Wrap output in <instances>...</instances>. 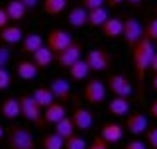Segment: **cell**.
<instances>
[{"label":"cell","instance_id":"cell-8","mask_svg":"<svg viewBox=\"0 0 157 149\" xmlns=\"http://www.w3.org/2000/svg\"><path fill=\"white\" fill-rule=\"evenodd\" d=\"M81 55H82V45H81V43H77V41H73L67 49H63L61 53H57V55H55V61H57L59 67L71 69L78 61V59H81Z\"/></svg>","mask_w":157,"mask_h":149},{"label":"cell","instance_id":"cell-37","mask_svg":"<svg viewBox=\"0 0 157 149\" xmlns=\"http://www.w3.org/2000/svg\"><path fill=\"white\" fill-rule=\"evenodd\" d=\"M20 2H22L24 6H26L28 12H33V10H36L39 4H41V0H20Z\"/></svg>","mask_w":157,"mask_h":149},{"label":"cell","instance_id":"cell-32","mask_svg":"<svg viewBox=\"0 0 157 149\" xmlns=\"http://www.w3.org/2000/svg\"><path fill=\"white\" fill-rule=\"evenodd\" d=\"M10 84H12V74H10V71L6 67L0 69V90H6Z\"/></svg>","mask_w":157,"mask_h":149},{"label":"cell","instance_id":"cell-24","mask_svg":"<svg viewBox=\"0 0 157 149\" xmlns=\"http://www.w3.org/2000/svg\"><path fill=\"white\" fill-rule=\"evenodd\" d=\"M32 96H33V100L37 102V106L43 108V110H45L47 106H51L53 102H57L55 96L51 94V90H49L47 86H39V88H36V90L32 92Z\"/></svg>","mask_w":157,"mask_h":149},{"label":"cell","instance_id":"cell-18","mask_svg":"<svg viewBox=\"0 0 157 149\" xmlns=\"http://www.w3.org/2000/svg\"><path fill=\"white\" fill-rule=\"evenodd\" d=\"M0 39H2L4 43H8V45H16V43H22V39H24V29L20 28V26H8L4 28V29H0Z\"/></svg>","mask_w":157,"mask_h":149},{"label":"cell","instance_id":"cell-22","mask_svg":"<svg viewBox=\"0 0 157 149\" xmlns=\"http://www.w3.org/2000/svg\"><path fill=\"white\" fill-rule=\"evenodd\" d=\"M4 10H6L10 22H22V20L26 18V14H28L26 6H24L20 0H10L6 6H4Z\"/></svg>","mask_w":157,"mask_h":149},{"label":"cell","instance_id":"cell-19","mask_svg":"<svg viewBox=\"0 0 157 149\" xmlns=\"http://www.w3.org/2000/svg\"><path fill=\"white\" fill-rule=\"evenodd\" d=\"M43 45H45L43 36H39V33H29V36H24V39H22V53L33 55V53H36L37 49H41Z\"/></svg>","mask_w":157,"mask_h":149},{"label":"cell","instance_id":"cell-11","mask_svg":"<svg viewBox=\"0 0 157 149\" xmlns=\"http://www.w3.org/2000/svg\"><path fill=\"white\" fill-rule=\"evenodd\" d=\"M126 130L132 133V136H141L149 130V120L140 112H134V114H128L126 118Z\"/></svg>","mask_w":157,"mask_h":149},{"label":"cell","instance_id":"cell-28","mask_svg":"<svg viewBox=\"0 0 157 149\" xmlns=\"http://www.w3.org/2000/svg\"><path fill=\"white\" fill-rule=\"evenodd\" d=\"M88 73H90V69H88L85 59H78L75 65L69 69V74H71L73 81H85V78L88 77Z\"/></svg>","mask_w":157,"mask_h":149},{"label":"cell","instance_id":"cell-10","mask_svg":"<svg viewBox=\"0 0 157 149\" xmlns=\"http://www.w3.org/2000/svg\"><path fill=\"white\" fill-rule=\"evenodd\" d=\"M71 120H73L75 130H78V132H90L92 126H94V116L86 108H75L71 114Z\"/></svg>","mask_w":157,"mask_h":149},{"label":"cell","instance_id":"cell-15","mask_svg":"<svg viewBox=\"0 0 157 149\" xmlns=\"http://www.w3.org/2000/svg\"><path fill=\"white\" fill-rule=\"evenodd\" d=\"M65 116H67L65 104L63 102H53L51 106H47L45 112H43V124H53V126H55V124L61 122Z\"/></svg>","mask_w":157,"mask_h":149},{"label":"cell","instance_id":"cell-21","mask_svg":"<svg viewBox=\"0 0 157 149\" xmlns=\"http://www.w3.org/2000/svg\"><path fill=\"white\" fill-rule=\"evenodd\" d=\"M37 73H39V69L36 67V63L28 61V59H24V61H20L16 65V74L22 81H33L37 77Z\"/></svg>","mask_w":157,"mask_h":149},{"label":"cell","instance_id":"cell-16","mask_svg":"<svg viewBox=\"0 0 157 149\" xmlns=\"http://www.w3.org/2000/svg\"><path fill=\"white\" fill-rule=\"evenodd\" d=\"M67 22L71 24L73 28H85L88 26V10L82 6H75V8H71L69 10V14H67Z\"/></svg>","mask_w":157,"mask_h":149},{"label":"cell","instance_id":"cell-46","mask_svg":"<svg viewBox=\"0 0 157 149\" xmlns=\"http://www.w3.org/2000/svg\"><path fill=\"white\" fill-rule=\"evenodd\" d=\"M155 18H157V8H155Z\"/></svg>","mask_w":157,"mask_h":149},{"label":"cell","instance_id":"cell-26","mask_svg":"<svg viewBox=\"0 0 157 149\" xmlns=\"http://www.w3.org/2000/svg\"><path fill=\"white\" fill-rule=\"evenodd\" d=\"M75 126H73V120H71V116H65L61 122H57L55 124V133L59 137H63V139H69L71 136H75Z\"/></svg>","mask_w":157,"mask_h":149},{"label":"cell","instance_id":"cell-45","mask_svg":"<svg viewBox=\"0 0 157 149\" xmlns=\"http://www.w3.org/2000/svg\"><path fill=\"white\" fill-rule=\"evenodd\" d=\"M2 137H4V128L0 126V139H2Z\"/></svg>","mask_w":157,"mask_h":149},{"label":"cell","instance_id":"cell-40","mask_svg":"<svg viewBox=\"0 0 157 149\" xmlns=\"http://www.w3.org/2000/svg\"><path fill=\"white\" fill-rule=\"evenodd\" d=\"M149 114H151V116H153L155 120H157V98H155V100L149 104Z\"/></svg>","mask_w":157,"mask_h":149},{"label":"cell","instance_id":"cell-25","mask_svg":"<svg viewBox=\"0 0 157 149\" xmlns=\"http://www.w3.org/2000/svg\"><path fill=\"white\" fill-rule=\"evenodd\" d=\"M69 6V0H41V8L47 16H59Z\"/></svg>","mask_w":157,"mask_h":149},{"label":"cell","instance_id":"cell-44","mask_svg":"<svg viewBox=\"0 0 157 149\" xmlns=\"http://www.w3.org/2000/svg\"><path fill=\"white\" fill-rule=\"evenodd\" d=\"M151 86H153V90L157 92V74H153V78H151Z\"/></svg>","mask_w":157,"mask_h":149},{"label":"cell","instance_id":"cell-27","mask_svg":"<svg viewBox=\"0 0 157 149\" xmlns=\"http://www.w3.org/2000/svg\"><path fill=\"white\" fill-rule=\"evenodd\" d=\"M108 18H110V14H108L106 6L90 10V12H88V26L90 28H102V24H104Z\"/></svg>","mask_w":157,"mask_h":149},{"label":"cell","instance_id":"cell-12","mask_svg":"<svg viewBox=\"0 0 157 149\" xmlns=\"http://www.w3.org/2000/svg\"><path fill=\"white\" fill-rule=\"evenodd\" d=\"M47 88L51 90V94L55 96L57 102H65V100H69V96H71V82L63 77H55L49 82Z\"/></svg>","mask_w":157,"mask_h":149},{"label":"cell","instance_id":"cell-1","mask_svg":"<svg viewBox=\"0 0 157 149\" xmlns=\"http://www.w3.org/2000/svg\"><path fill=\"white\" fill-rule=\"evenodd\" d=\"M153 53H155V47L149 39L141 37L140 43L132 49V59H134V69H136V77L140 82H144L145 78V73L149 71V65H151V59H153Z\"/></svg>","mask_w":157,"mask_h":149},{"label":"cell","instance_id":"cell-23","mask_svg":"<svg viewBox=\"0 0 157 149\" xmlns=\"http://www.w3.org/2000/svg\"><path fill=\"white\" fill-rule=\"evenodd\" d=\"M108 112L116 118H122L126 114H130V100L128 98H120V96H114L110 102H108Z\"/></svg>","mask_w":157,"mask_h":149},{"label":"cell","instance_id":"cell-3","mask_svg":"<svg viewBox=\"0 0 157 149\" xmlns=\"http://www.w3.org/2000/svg\"><path fill=\"white\" fill-rule=\"evenodd\" d=\"M18 100H20V108H22V116L32 124L43 126V112L37 106V102L33 100L32 94H22V96H18Z\"/></svg>","mask_w":157,"mask_h":149},{"label":"cell","instance_id":"cell-2","mask_svg":"<svg viewBox=\"0 0 157 149\" xmlns=\"http://www.w3.org/2000/svg\"><path fill=\"white\" fill-rule=\"evenodd\" d=\"M8 136V149H36V139L32 132L24 126H10L6 128Z\"/></svg>","mask_w":157,"mask_h":149},{"label":"cell","instance_id":"cell-31","mask_svg":"<svg viewBox=\"0 0 157 149\" xmlns=\"http://www.w3.org/2000/svg\"><path fill=\"white\" fill-rule=\"evenodd\" d=\"M144 37L149 39L151 43L157 41V18L149 20V22L145 24V28H144Z\"/></svg>","mask_w":157,"mask_h":149},{"label":"cell","instance_id":"cell-38","mask_svg":"<svg viewBox=\"0 0 157 149\" xmlns=\"http://www.w3.org/2000/svg\"><path fill=\"white\" fill-rule=\"evenodd\" d=\"M10 24V18H8V14H6V10L4 8H0V29H4Z\"/></svg>","mask_w":157,"mask_h":149},{"label":"cell","instance_id":"cell-36","mask_svg":"<svg viewBox=\"0 0 157 149\" xmlns=\"http://www.w3.org/2000/svg\"><path fill=\"white\" fill-rule=\"evenodd\" d=\"M86 149H108V143L102 139L100 136H98V137H94V139H92V143H88Z\"/></svg>","mask_w":157,"mask_h":149},{"label":"cell","instance_id":"cell-33","mask_svg":"<svg viewBox=\"0 0 157 149\" xmlns=\"http://www.w3.org/2000/svg\"><path fill=\"white\" fill-rule=\"evenodd\" d=\"M10 57H12V51H10L8 47H4V45H0V69H4L8 65V61H10Z\"/></svg>","mask_w":157,"mask_h":149},{"label":"cell","instance_id":"cell-20","mask_svg":"<svg viewBox=\"0 0 157 149\" xmlns=\"http://www.w3.org/2000/svg\"><path fill=\"white\" fill-rule=\"evenodd\" d=\"M32 61L36 63L37 69H47L53 61H55V53H53L47 45H43L41 49H37V51L32 55Z\"/></svg>","mask_w":157,"mask_h":149},{"label":"cell","instance_id":"cell-9","mask_svg":"<svg viewBox=\"0 0 157 149\" xmlns=\"http://www.w3.org/2000/svg\"><path fill=\"white\" fill-rule=\"evenodd\" d=\"M108 88H110V92L114 94V96H120V98H128L132 92H134V86H132V82L128 81L124 74H110V78H108Z\"/></svg>","mask_w":157,"mask_h":149},{"label":"cell","instance_id":"cell-5","mask_svg":"<svg viewBox=\"0 0 157 149\" xmlns=\"http://www.w3.org/2000/svg\"><path fill=\"white\" fill-rule=\"evenodd\" d=\"M73 43V36L67 32V29H61V28H55L47 33V47L51 49L53 53H61L63 49H67L69 45Z\"/></svg>","mask_w":157,"mask_h":149},{"label":"cell","instance_id":"cell-30","mask_svg":"<svg viewBox=\"0 0 157 149\" xmlns=\"http://www.w3.org/2000/svg\"><path fill=\"white\" fill-rule=\"evenodd\" d=\"M88 147V143L85 137H81V136H71L69 139H65V149H86Z\"/></svg>","mask_w":157,"mask_h":149},{"label":"cell","instance_id":"cell-34","mask_svg":"<svg viewBox=\"0 0 157 149\" xmlns=\"http://www.w3.org/2000/svg\"><path fill=\"white\" fill-rule=\"evenodd\" d=\"M106 4V0H82V6H85L88 12L90 10H96V8H102Z\"/></svg>","mask_w":157,"mask_h":149},{"label":"cell","instance_id":"cell-39","mask_svg":"<svg viewBox=\"0 0 157 149\" xmlns=\"http://www.w3.org/2000/svg\"><path fill=\"white\" fill-rule=\"evenodd\" d=\"M126 149H147V147H145V143H144V141H137V139H134V141L126 143Z\"/></svg>","mask_w":157,"mask_h":149},{"label":"cell","instance_id":"cell-4","mask_svg":"<svg viewBox=\"0 0 157 149\" xmlns=\"http://www.w3.org/2000/svg\"><path fill=\"white\" fill-rule=\"evenodd\" d=\"M85 61H86V65H88V69H90V71L102 73V71H106V69L110 67L112 55L106 51L104 47H94V49H90V51L86 53Z\"/></svg>","mask_w":157,"mask_h":149},{"label":"cell","instance_id":"cell-6","mask_svg":"<svg viewBox=\"0 0 157 149\" xmlns=\"http://www.w3.org/2000/svg\"><path fill=\"white\" fill-rule=\"evenodd\" d=\"M106 84L98 78H90L86 84H85V98L88 104H102L106 100Z\"/></svg>","mask_w":157,"mask_h":149},{"label":"cell","instance_id":"cell-43","mask_svg":"<svg viewBox=\"0 0 157 149\" xmlns=\"http://www.w3.org/2000/svg\"><path fill=\"white\" fill-rule=\"evenodd\" d=\"M124 2L128 4V6H132V8H137L141 2H144V0H124Z\"/></svg>","mask_w":157,"mask_h":149},{"label":"cell","instance_id":"cell-42","mask_svg":"<svg viewBox=\"0 0 157 149\" xmlns=\"http://www.w3.org/2000/svg\"><path fill=\"white\" fill-rule=\"evenodd\" d=\"M122 2H124V0H106V4L110 8H118V6H122Z\"/></svg>","mask_w":157,"mask_h":149},{"label":"cell","instance_id":"cell-35","mask_svg":"<svg viewBox=\"0 0 157 149\" xmlns=\"http://www.w3.org/2000/svg\"><path fill=\"white\" fill-rule=\"evenodd\" d=\"M145 137H147V143H149L153 149H157V126L151 128V130L145 132Z\"/></svg>","mask_w":157,"mask_h":149},{"label":"cell","instance_id":"cell-41","mask_svg":"<svg viewBox=\"0 0 157 149\" xmlns=\"http://www.w3.org/2000/svg\"><path fill=\"white\" fill-rule=\"evenodd\" d=\"M149 71H153V74H157V51L153 53V59H151V65H149Z\"/></svg>","mask_w":157,"mask_h":149},{"label":"cell","instance_id":"cell-7","mask_svg":"<svg viewBox=\"0 0 157 149\" xmlns=\"http://www.w3.org/2000/svg\"><path fill=\"white\" fill-rule=\"evenodd\" d=\"M122 37L126 39L128 47L134 49L137 43H140V39L144 37V28H141V24L137 22L136 18H126L124 20V33H122Z\"/></svg>","mask_w":157,"mask_h":149},{"label":"cell","instance_id":"cell-14","mask_svg":"<svg viewBox=\"0 0 157 149\" xmlns=\"http://www.w3.org/2000/svg\"><path fill=\"white\" fill-rule=\"evenodd\" d=\"M102 36L108 37V39H118L122 37V33H124V20L122 18H108L104 24H102Z\"/></svg>","mask_w":157,"mask_h":149},{"label":"cell","instance_id":"cell-13","mask_svg":"<svg viewBox=\"0 0 157 149\" xmlns=\"http://www.w3.org/2000/svg\"><path fill=\"white\" fill-rule=\"evenodd\" d=\"M100 137L108 143V145H110V143H118V141H122V137H124V128H122L120 124H116V122H106L104 126H102V130H100Z\"/></svg>","mask_w":157,"mask_h":149},{"label":"cell","instance_id":"cell-17","mask_svg":"<svg viewBox=\"0 0 157 149\" xmlns=\"http://www.w3.org/2000/svg\"><path fill=\"white\" fill-rule=\"evenodd\" d=\"M0 114H2L6 120H16V118L22 116V108H20V100L14 96L6 98L2 104H0Z\"/></svg>","mask_w":157,"mask_h":149},{"label":"cell","instance_id":"cell-29","mask_svg":"<svg viewBox=\"0 0 157 149\" xmlns=\"http://www.w3.org/2000/svg\"><path fill=\"white\" fill-rule=\"evenodd\" d=\"M41 149H65V139L59 137L55 132L43 136L41 139Z\"/></svg>","mask_w":157,"mask_h":149}]
</instances>
